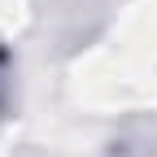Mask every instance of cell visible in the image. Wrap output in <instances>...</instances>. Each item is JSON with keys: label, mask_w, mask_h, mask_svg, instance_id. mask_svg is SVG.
<instances>
[{"label": "cell", "mask_w": 157, "mask_h": 157, "mask_svg": "<svg viewBox=\"0 0 157 157\" xmlns=\"http://www.w3.org/2000/svg\"><path fill=\"white\" fill-rule=\"evenodd\" d=\"M13 109V52L0 44V118H9Z\"/></svg>", "instance_id": "cell-1"}]
</instances>
